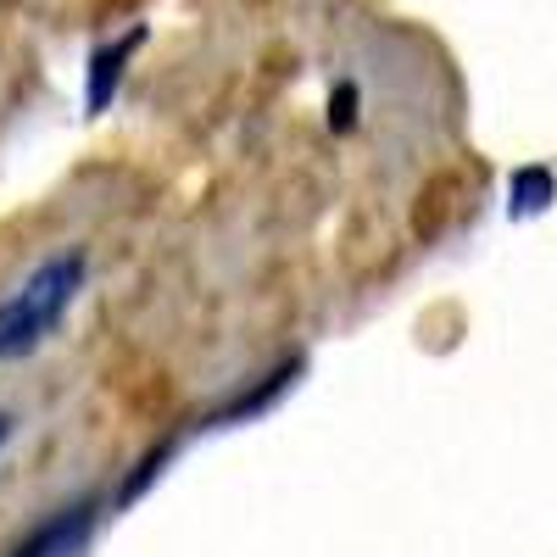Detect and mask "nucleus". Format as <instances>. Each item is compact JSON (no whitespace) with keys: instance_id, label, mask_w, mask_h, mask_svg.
I'll list each match as a JSON object with an SVG mask.
<instances>
[{"instance_id":"nucleus-1","label":"nucleus","mask_w":557,"mask_h":557,"mask_svg":"<svg viewBox=\"0 0 557 557\" xmlns=\"http://www.w3.org/2000/svg\"><path fill=\"white\" fill-rule=\"evenodd\" d=\"M84 278H89V257H84V246H67L57 257H45L23 285L0 301V368L28 362L62 330L78 290H84Z\"/></svg>"},{"instance_id":"nucleus-2","label":"nucleus","mask_w":557,"mask_h":557,"mask_svg":"<svg viewBox=\"0 0 557 557\" xmlns=\"http://www.w3.org/2000/svg\"><path fill=\"white\" fill-rule=\"evenodd\" d=\"M101 513H107V496L84 491V496L62 502L57 513L34 519L0 557H84L89 541H96V530H101Z\"/></svg>"},{"instance_id":"nucleus-3","label":"nucleus","mask_w":557,"mask_h":557,"mask_svg":"<svg viewBox=\"0 0 557 557\" xmlns=\"http://www.w3.org/2000/svg\"><path fill=\"white\" fill-rule=\"evenodd\" d=\"M307 380V357L301 351H290V357H278L273 368H262V374H251L235 396H223L207 418H201V430H240V424H251V418H262V412H273L278 401H285L296 385Z\"/></svg>"},{"instance_id":"nucleus-4","label":"nucleus","mask_w":557,"mask_h":557,"mask_svg":"<svg viewBox=\"0 0 557 557\" xmlns=\"http://www.w3.org/2000/svg\"><path fill=\"white\" fill-rule=\"evenodd\" d=\"M146 39H151V28L134 23V28H123L117 39H107V45H96V51H89V73H84V112H89V117H101V112L117 101L123 73H128L134 51H139Z\"/></svg>"},{"instance_id":"nucleus-5","label":"nucleus","mask_w":557,"mask_h":557,"mask_svg":"<svg viewBox=\"0 0 557 557\" xmlns=\"http://www.w3.org/2000/svg\"><path fill=\"white\" fill-rule=\"evenodd\" d=\"M173 457H178V435H162V441H151L146 451H139L128 469H123V480L112 485V496H107L112 513H128L134 502H146V496L162 485V474L173 469Z\"/></svg>"},{"instance_id":"nucleus-6","label":"nucleus","mask_w":557,"mask_h":557,"mask_svg":"<svg viewBox=\"0 0 557 557\" xmlns=\"http://www.w3.org/2000/svg\"><path fill=\"white\" fill-rule=\"evenodd\" d=\"M552 201H557V173L546 162H524V168L507 173V218L513 223H530V218L552 212Z\"/></svg>"},{"instance_id":"nucleus-7","label":"nucleus","mask_w":557,"mask_h":557,"mask_svg":"<svg viewBox=\"0 0 557 557\" xmlns=\"http://www.w3.org/2000/svg\"><path fill=\"white\" fill-rule=\"evenodd\" d=\"M330 117V134H357V123H362V89H357V78H335V89H330V107H323Z\"/></svg>"},{"instance_id":"nucleus-8","label":"nucleus","mask_w":557,"mask_h":557,"mask_svg":"<svg viewBox=\"0 0 557 557\" xmlns=\"http://www.w3.org/2000/svg\"><path fill=\"white\" fill-rule=\"evenodd\" d=\"M12 430H17V418H12V412H0V446L12 441Z\"/></svg>"}]
</instances>
